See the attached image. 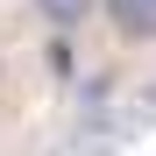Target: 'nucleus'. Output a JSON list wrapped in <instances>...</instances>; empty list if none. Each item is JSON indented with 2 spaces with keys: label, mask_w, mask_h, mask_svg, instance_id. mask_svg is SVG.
I'll list each match as a JSON object with an SVG mask.
<instances>
[{
  "label": "nucleus",
  "mask_w": 156,
  "mask_h": 156,
  "mask_svg": "<svg viewBox=\"0 0 156 156\" xmlns=\"http://www.w3.org/2000/svg\"><path fill=\"white\" fill-rule=\"evenodd\" d=\"M36 14H43L57 36H64V29H78V21L92 14V0H36Z\"/></svg>",
  "instance_id": "f03ea898"
},
{
  "label": "nucleus",
  "mask_w": 156,
  "mask_h": 156,
  "mask_svg": "<svg viewBox=\"0 0 156 156\" xmlns=\"http://www.w3.org/2000/svg\"><path fill=\"white\" fill-rule=\"evenodd\" d=\"M50 71H57V78H71V43H64V36L50 43Z\"/></svg>",
  "instance_id": "7ed1b4c3"
},
{
  "label": "nucleus",
  "mask_w": 156,
  "mask_h": 156,
  "mask_svg": "<svg viewBox=\"0 0 156 156\" xmlns=\"http://www.w3.org/2000/svg\"><path fill=\"white\" fill-rule=\"evenodd\" d=\"M107 14H114V29L135 36V43L156 36V0H107Z\"/></svg>",
  "instance_id": "f257e3e1"
}]
</instances>
